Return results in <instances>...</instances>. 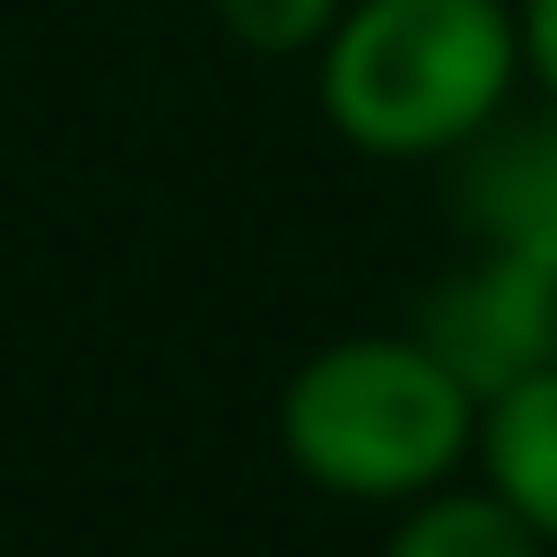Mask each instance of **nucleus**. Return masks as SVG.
<instances>
[{
  "label": "nucleus",
  "instance_id": "obj_7",
  "mask_svg": "<svg viewBox=\"0 0 557 557\" xmlns=\"http://www.w3.org/2000/svg\"><path fill=\"white\" fill-rule=\"evenodd\" d=\"M348 0H209L218 35L252 61H313Z\"/></svg>",
  "mask_w": 557,
  "mask_h": 557
},
{
  "label": "nucleus",
  "instance_id": "obj_9",
  "mask_svg": "<svg viewBox=\"0 0 557 557\" xmlns=\"http://www.w3.org/2000/svg\"><path fill=\"white\" fill-rule=\"evenodd\" d=\"M513 9H522V0H513Z\"/></svg>",
  "mask_w": 557,
  "mask_h": 557
},
{
  "label": "nucleus",
  "instance_id": "obj_6",
  "mask_svg": "<svg viewBox=\"0 0 557 557\" xmlns=\"http://www.w3.org/2000/svg\"><path fill=\"white\" fill-rule=\"evenodd\" d=\"M383 557H557L479 470L383 513Z\"/></svg>",
  "mask_w": 557,
  "mask_h": 557
},
{
  "label": "nucleus",
  "instance_id": "obj_4",
  "mask_svg": "<svg viewBox=\"0 0 557 557\" xmlns=\"http://www.w3.org/2000/svg\"><path fill=\"white\" fill-rule=\"evenodd\" d=\"M444 209L461 244L479 252H522L557 270V104L513 96L470 148L444 157Z\"/></svg>",
  "mask_w": 557,
  "mask_h": 557
},
{
  "label": "nucleus",
  "instance_id": "obj_3",
  "mask_svg": "<svg viewBox=\"0 0 557 557\" xmlns=\"http://www.w3.org/2000/svg\"><path fill=\"white\" fill-rule=\"evenodd\" d=\"M409 331L479 392L496 400L505 383L557 366V270L522 261V252H479L461 244V261H444L418 305H409Z\"/></svg>",
  "mask_w": 557,
  "mask_h": 557
},
{
  "label": "nucleus",
  "instance_id": "obj_8",
  "mask_svg": "<svg viewBox=\"0 0 557 557\" xmlns=\"http://www.w3.org/2000/svg\"><path fill=\"white\" fill-rule=\"evenodd\" d=\"M522 87L557 104V0H522Z\"/></svg>",
  "mask_w": 557,
  "mask_h": 557
},
{
  "label": "nucleus",
  "instance_id": "obj_2",
  "mask_svg": "<svg viewBox=\"0 0 557 557\" xmlns=\"http://www.w3.org/2000/svg\"><path fill=\"white\" fill-rule=\"evenodd\" d=\"M278 453L287 470L331 496L392 513L479 453V392L400 322V331H339L305 348L278 383Z\"/></svg>",
  "mask_w": 557,
  "mask_h": 557
},
{
  "label": "nucleus",
  "instance_id": "obj_1",
  "mask_svg": "<svg viewBox=\"0 0 557 557\" xmlns=\"http://www.w3.org/2000/svg\"><path fill=\"white\" fill-rule=\"evenodd\" d=\"M522 96L513 0H348L313 52V104L374 165H444Z\"/></svg>",
  "mask_w": 557,
  "mask_h": 557
},
{
  "label": "nucleus",
  "instance_id": "obj_5",
  "mask_svg": "<svg viewBox=\"0 0 557 557\" xmlns=\"http://www.w3.org/2000/svg\"><path fill=\"white\" fill-rule=\"evenodd\" d=\"M470 470L557 548V366L505 383L496 400H479V453Z\"/></svg>",
  "mask_w": 557,
  "mask_h": 557
}]
</instances>
